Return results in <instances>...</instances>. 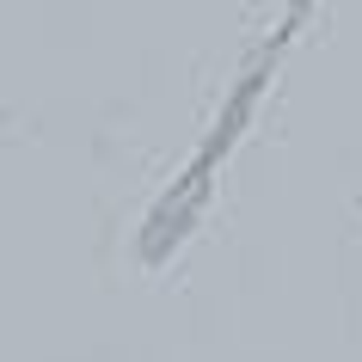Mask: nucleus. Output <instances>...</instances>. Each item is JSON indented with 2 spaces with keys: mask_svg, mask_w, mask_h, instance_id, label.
I'll list each match as a JSON object with an SVG mask.
<instances>
[]
</instances>
